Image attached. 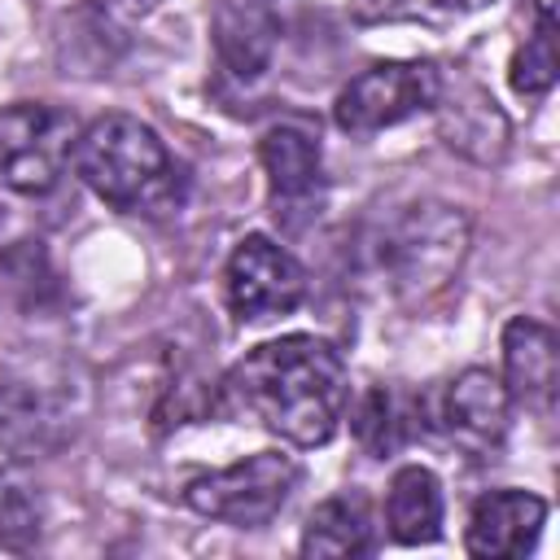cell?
Returning a JSON list of instances; mask_svg holds the SVG:
<instances>
[{"label": "cell", "instance_id": "16", "mask_svg": "<svg viewBox=\"0 0 560 560\" xmlns=\"http://www.w3.org/2000/svg\"><path fill=\"white\" fill-rule=\"evenodd\" d=\"M376 547L372 538V512L359 490L324 499L302 529V556H368Z\"/></svg>", "mask_w": 560, "mask_h": 560}, {"label": "cell", "instance_id": "2", "mask_svg": "<svg viewBox=\"0 0 560 560\" xmlns=\"http://www.w3.org/2000/svg\"><path fill=\"white\" fill-rule=\"evenodd\" d=\"M79 179L114 210L158 214L175 197V162L158 131L131 114H105L74 140Z\"/></svg>", "mask_w": 560, "mask_h": 560}, {"label": "cell", "instance_id": "3", "mask_svg": "<svg viewBox=\"0 0 560 560\" xmlns=\"http://www.w3.org/2000/svg\"><path fill=\"white\" fill-rule=\"evenodd\" d=\"M376 276L402 302H429L442 293L468 258V214L446 201H411L368 245Z\"/></svg>", "mask_w": 560, "mask_h": 560}, {"label": "cell", "instance_id": "15", "mask_svg": "<svg viewBox=\"0 0 560 560\" xmlns=\"http://www.w3.org/2000/svg\"><path fill=\"white\" fill-rule=\"evenodd\" d=\"M385 525L402 547L433 542L442 534V481L420 464L398 468L385 490Z\"/></svg>", "mask_w": 560, "mask_h": 560}, {"label": "cell", "instance_id": "10", "mask_svg": "<svg viewBox=\"0 0 560 560\" xmlns=\"http://www.w3.org/2000/svg\"><path fill=\"white\" fill-rule=\"evenodd\" d=\"M70 438V411L48 385L4 381L0 385V446L18 459H44Z\"/></svg>", "mask_w": 560, "mask_h": 560}, {"label": "cell", "instance_id": "11", "mask_svg": "<svg viewBox=\"0 0 560 560\" xmlns=\"http://www.w3.org/2000/svg\"><path fill=\"white\" fill-rule=\"evenodd\" d=\"M503 385L512 402L551 411L560 389V341L547 324L516 315L503 328Z\"/></svg>", "mask_w": 560, "mask_h": 560}, {"label": "cell", "instance_id": "7", "mask_svg": "<svg viewBox=\"0 0 560 560\" xmlns=\"http://www.w3.org/2000/svg\"><path fill=\"white\" fill-rule=\"evenodd\" d=\"M508 420H512L508 385L486 368H468L451 376L429 402V424L468 459H494V451L508 438Z\"/></svg>", "mask_w": 560, "mask_h": 560}, {"label": "cell", "instance_id": "17", "mask_svg": "<svg viewBox=\"0 0 560 560\" xmlns=\"http://www.w3.org/2000/svg\"><path fill=\"white\" fill-rule=\"evenodd\" d=\"M407 420L411 416H407L402 398L385 385H372L354 407V438L363 442L368 455H389L407 442V429H411Z\"/></svg>", "mask_w": 560, "mask_h": 560}, {"label": "cell", "instance_id": "14", "mask_svg": "<svg viewBox=\"0 0 560 560\" xmlns=\"http://www.w3.org/2000/svg\"><path fill=\"white\" fill-rule=\"evenodd\" d=\"M262 153V171L271 184V201L276 206H311V197L319 192V140L302 127H271L258 144Z\"/></svg>", "mask_w": 560, "mask_h": 560}, {"label": "cell", "instance_id": "13", "mask_svg": "<svg viewBox=\"0 0 560 560\" xmlns=\"http://www.w3.org/2000/svg\"><path fill=\"white\" fill-rule=\"evenodd\" d=\"M214 48L236 79H254L267 70L276 52V18L267 0H214Z\"/></svg>", "mask_w": 560, "mask_h": 560}, {"label": "cell", "instance_id": "1", "mask_svg": "<svg viewBox=\"0 0 560 560\" xmlns=\"http://www.w3.org/2000/svg\"><path fill=\"white\" fill-rule=\"evenodd\" d=\"M223 398L293 446H324L346 416L350 381L332 341L289 332L254 346L223 376Z\"/></svg>", "mask_w": 560, "mask_h": 560}, {"label": "cell", "instance_id": "12", "mask_svg": "<svg viewBox=\"0 0 560 560\" xmlns=\"http://www.w3.org/2000/svg\"><path fill=\"white\" fill-rule=\"evenodd\" d=\"M438 118H442V136L451 149H459L472 162H499L508 149V118L499 114V105L477 88V83H459L455 92L438 88L433 101Z\"/></svg>", "mask_w": 560, "mask_h": 560}, {"label": "cell", "instance_id": "6", "mask_svg": "<svg viewBox=\"0 0 560 560\" xmlns=\"http://www.w3.org/2000/svg\"><path fill=\"white\" fill-rule=\"evenodd\" d=\"M438 88H442V74L433 61H381L354 74L337 92L332 118L350 136H372L420 109H433Z\"/></svg>", "mask_w": 560, "mask_h": 560}, {"label": "cell", "instance_id": "8", "mask_svg": "<svg viewBox=\"0 0 560 560\" xmlns=\"http://www.w3.org/2000/svg\"><path fill=\"white\" fill-rule=\"evenodd\" d=\"M223 293H228V306L241 324H262V319L289 315L302 302L306 271L271 236H245L228 258Z\"/></svg>", "mask_w": 560, "mask_h": 560}, {"label": "cell", "instance_id": "4", "mask_svg": "<svg viewBox=\"0 0 560 560\" xmlns=\"http://www.w3.org/2000/svg\"><path fill=\"white\" fill-rule=\"evenodd\" d=\"M293 486H298V459L280 451H258L232 468L192 477L184 486V503L210 521L258 529L289 503Z\"/></svg>", "mask_w": 560, "mask_h": 560}, {"label": "cell", "instance_id": "19", "mask_svg": "<svg viewBox=\"0 0 560 560\" xmlns=\"http://www.w3.org/2000/svg\"><path fill=\"white\" fill-rule=\"evenodd\" d=\"M39 538V499L18 472H0V547L22 551Z\"/></svg>", "mask_w": 560, "mask_h": 560}, {"label": "cell", "instance_id": "20", "mask_svg": "<svg viewBox=\"0 0 560 560\" xmlns=\"http://www.w3.org/2000/svg\"><path fill=\"white\" fill-rule=\"evenodd\" d=\"M398 4L411 9V13H424V18H464V13H472L490 0H398Z\"/></svg>", "mask_w": 560, "mask_h": 560}, {"label": "cell", "instance_id": "9", "mask_svg": "<svg viewBox=\"0 0 560 560\" xmlns=\"http://www.w3.org/2000/svg\"><path fill=\"white\" fill-rule=\"evenodd\" d=\"M547 521V503L529 490H490L472 503L464 547L481 560H516L525 556Z\"/></svg>", "mask_w": 560, "mask_h": 560}, {"label": "cell", "instance_id": "18", "mask_svg": "<svg viewBox=\"0 0 560 560\" xmlns=\"http://www.w3.org/2000/svg\"><path fill=\"white\" fill-rule=\"evenodd\" d=\"M556 70H560V57H556V13H534V31L525 35V44L512 57V88L521 96H542V92H551Z\"/></svg>", "mask_w": 560, "mask_h": 560}, {"label": "cell", "instance_id": "5", "mask_svg": "<svg viewBox=\"0 0 560 560\" xmlns=\"http://www.w3.org/2000/svg\"><path fill=\"white\" fill-rule=\"evenodd\" d=\"M74 118L44 101H18L0 109V184L26 197L48 192L70 153H74Z\"/></svg>", "mask_w": 560, "mask_h": 560}]
</instances>
